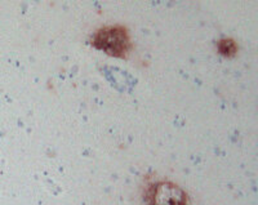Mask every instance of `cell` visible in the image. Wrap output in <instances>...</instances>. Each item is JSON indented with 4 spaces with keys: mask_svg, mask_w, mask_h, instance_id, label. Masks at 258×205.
<instances>
[{
    "mask_svg": "<svg viewBox=\"0 0 258 205\" xmlns=\"http://www.w3.org/2000/svg\"><path fill=\"white\" fill-rule=\"evenodd\" d=\"M91 44L109 56L126 58V54L131 50V38L125 27L107 26L94 32Z\"/></svg>",
    "mask_w": 258,
    "mask_h": 205,
    "instance_id": "6da1fadb",
    "label": "cell"
},
{
    "mask_svg": "<svg viewBox=\"0 0 258 205\" xmlns=\"http://www.w3.org/2000/svg\"><path fill=\"white\" fill-rule=\"evenodd\" d=\"M238 50V45L232 39H222L218 43V52L226 57H232Z\"/></svg>",
    "mask_w": 258,
    "mask_h": 205,
    "instance_id": "3957f363",
    "label": "cell"
},
{
    "mask_svg": "<svg viewBox=\"0 0 258 205\" xmlns=\"http://www.w3.org/2000/svg\"><path fill=\"white\" fill-rule=\"evenodd\" d=\"M145 205H190L187 193L169 181L151 182L144 193Z\"/></svg>",
    "mask_w": 258,
    "mask_h": 205,
    "instance_id": "7a4b0ae2",
    "label": "cell"
}]
</instances>
